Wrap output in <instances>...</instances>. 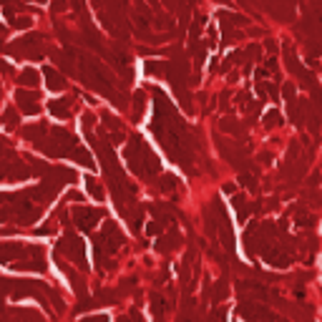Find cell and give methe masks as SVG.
Here are the masks:
<instances>
[{"instance_id": "1", "label": "cell", "mask_w": 322, "mask_h": 322, "mask_svg": "<svg viewBox=\"0 0 322 322\" xmlns=\"http://www.w3.org/2000/svg\"><path fill=\"white\" fill-rule=\"evenodd\" d=\"M126 159L131 161V169L134 174L149 179L151 174H159V159L154 156V151L144 144L141 136H131V146L126 149Z\"/></svg>"}, {"instance_id": "2", "label": "cell", "mask_w": 322, "mask_h": 322, "mask_svg": "<svg viewBox=\"0 0 322 322\" xmlns=\"http://www.w3.org/2000/svg\"><path fill=\"white\" fill-rule=\"evenodd\" d=\"M96 254H98V259L101 262H106V267H113L108 259H106V254H111V252H116L121 244H124V234H121L118 229H116V224L113 222H106L103 224V232L101 234H96Z\"/></svg>"}, {"instance_id": "3", "label": "cell", "mask_w": 322, "mask_h": 322, "mask_svg": "<svg viewBox=\"0 0 322 322\" xmlns=\"http://www.w3.org/2000/svg\"><path fill=\"white\" fill-rule=\"evenodd\" d=\"M13 269H30V272H43L46 269V257L40 247H23L20 257L10 264Z\"/></svg>"}, {"instance_id": "4", "label": "cell", "mask_w": 322, "mask_h": 322, "mask_svg": "<svg viewBox=\"0 0 322 322\" xmlns=\"http://www.w3.org/2000/svg\"><path fill=\"white\" fill-rule=\"evenodd\" d=\"M58 254H68L80 269H86V254H83V244H80V239L73 234V232H66L63 242L58 244Z\"/></svg>"}, {"instance_id": "5", "label": "cell", "mask_w": 322, "mask_h": 322, "mask_svg": "<svg viewBox=\"0 0 322 322\" xmlns=\"http://www.w3.org/2000/svg\"><path fill=\"white\" fill-rule=\"evenodd\" d=\"M101 219H103V209H96V207H76L73 209V222L83 232H91Z\"/></svg>"}, {"instance_id": "6", "label": "cell", "mask_w": 322, "mask_h": 322, "mask_svg": "<svg viewBox=\"0 0 322 322\" xmlns=\"http://www.w3.org/2000/svg\"><path fill=\"white\" fill-rule=\"evenodd\" d=\"M239 317H244L247 322H259V320H277L272 310L262 307V305H254V302H244V305H239L237 307Z\"/></svg>"}, {"instance_id": "7", "label": "cell", "mask_w": 322, "mask_h": 322, "mask_svg": "<svg viewBox=\"0 0 322 322\" xmlns=\"http://www.w3.org/2000/svg\"><path fill=\"white\" fill-rule=\"evenodd\" d=\"M15 101H18V108L23 111V113H28V116H35L38 111H40V103H35L38 101V93L35 91H18L15 93Z\"/></svg>"}, {"instance_id": "8", "label": "cell", "mask_w": 322, "mask_h": 322, "mask_svg": "<svg viewBox=\"0 0 322 322\" xmlns=\"http://www.w3.org/2000/svg\"><path fill=\"white\" fill-rule=\"evenodd\" d=\"M23 247L20 244H10V242H0V262L3 264H13L20 257Z\"/></svg>"}, {"instance_id": "9", "label": "cell", "mask_w": 322, "mask_h": 322, "mask_svg": "<svg viewBox=\"0 0 322 322\" xmlns=\"http://www.w3.org/2000/svg\"><path fill=\"white\" fill-rule=\"evenodd\" d=\"M43 73H46V80H48V88H51V91H63V88H66V78H63L56 68L46 66Z\"/></svg>"}, {"instance_id": "10", "label": "cell", "mask_w": 322, "mask_h": 322, "mask_svg": "<svg viewBox=\"0 0 322 322\" xmlns=\"http://www.w3.org/2000/svg\"><path fill=\"white\" fill-rule=\"evenodd\" d=\"M71 106H73L71 98H56V101L48 103L51 113H53V116H61V118H68V116H71Z\"/></svg>"}, {"instance_id": "11", "label": "cell", "mask_w": 322, "mask_h": 322, "mask_svg": "<svg viewBox=\"0 0 322 322\" xmlns=\"http://www.w3.org/2000/svg\"><path fill=\"white\" fill-rule=\"evenodd\" d=\"M179 239H181V237H179V232H176V229H171L166 237H161V239H159L156 249H159V252H171V249H176V247H179Z\"/></svg>"}, {"instance_id": "12", "label": "cell", "mask_w": 322, "mask_h": 322, "mask_svg": "<svg viewBox=\"0 0 322 322\" xmlns=\"http://www.w3.org/2000/svg\"><path fill=\"white\" fill-rule=\"evenodd\" d=\"M38 80H40V76H38L35 68H23L20 76H18V83H20V86H28V88L38 86Z\"/></svg>"}, {"instance_id": "13", "label": "cell", "mask_w": 322, "mask_h": 322, "mask_svg": "<svg viewBox=\"0 0 322 322\" xmlns=\"http://www.w3.org/2000/svg\"><path fill=\"white\" fill-rule=\"evenodd\" d=\"M232 204L237 207V212H239V219H242V222H244V219L249 217V204H247V199L242 196V194H234V196H232Z\"/></svg>"}, {"instance_id": "14", "label": "cell", "mask_w": 322, "mask_h": 322, "mask_svg": "<svg viewBox=\"0 0 322 322\" xmlns=\"http://www.w3.org/2000/svg\"><path fill=\"white\" fill-rule=\"evenodd\" d=\"M279 124H282V113H279L277 108H272V111L264 113V129H274V126H279Z\"/></svg>"}, {"instance_id": "15", "label": "cell", "mask_w": 322, "mask_h": 322, "mask_svg": "<svg viewBox=\"0 0 322 322\" xmlns=\"http://www.w3.org/2000/svg\"><path fill=\"white\" fill-rule=\"evenodd\" d=\"M146 108V93L144 91H136L134 93V118H139Z\"/></svg>"}, {"instance_id": "16", "label": "cell", "mask_w": 322, "mask_h": 322, "mask_svg": "<svg viewBox=\"0 0 322 322\" xmlns=\"http://www.w3.org/2000/svg\"><path fill=\"white\" fill-rule=\"evenodd\" d=\"M151 310H154L156 320H161V317H164V310H166V305H164V297L151 295Z\"/></svg>"}, {"instance_id": "17", "label": "cell", "mask_w": 322, "mask_h": 322, "mask_svg": "<svg viewBox=\"0 0 322 322\" xmlns=\"http://www.w3.org/2000/svg\"><path fill=\"white\" fill-rule=\"evenodd\" d=\"M86 186H88V191H91V196H96V199H103V186L96 181V179H86Z\"/></svg>"}, {"instance_id": "18", "label": "cell", "mask_w": 322, "mask_h": 322, "mask_svg": "<svg viewBox=\"0 0 322 322\" xmlns=\"http://www.w3.org/2000/svg\"><path fill=\"white\" fill-rule=\"evenodd\" d=\"M297 227H315V217H310L305 209H297Z\"/></svg>"}, {"instance_id": "19", "label": "cell", "mask_w": 322, "mask_h": 322, "mask_svg": "<svg viewBox=\"0 0 322 322\" xmlns=\"http://www.w3.org/2000/svg\"><path fill=\"white\" fill-rule=\"evenodd\" d=\"M10 25H13V28H30V25H33V18H28V15H18V18L10 20Z\"/></svg>"}, {"instance_id": "20", "label": "cell", "mask_w": 322, "mask_h": 322, "mask_svg": "<svg viewBox=\"0 0 322 322\" xmlns=\"http://www.w3.org/2000/svg\"><path fill=\"white\" fill-rule=\"evenodd\" d=\"M118 322H144V317L139 315V310H131L129 315H124V317H118Z\"/></svg>"}, {"instance_id": "21", "label": "cell", "mask_w": 322, "mask_h": 322, "mask_svg": "<svg viewBox=\"0 0 322 322\" xmlns=\"http://www.w3.org/2000/svg\"><path fill=\"white\" fill-rule=\"evenodd\" d=\"M227 285H224V282H219V285H217V290H214V302H219V300H224L227 297Z\"/></svg>"}, {"instance_id": "22", "label": "cell", "mask_w": 322, "mask_h": 322, "mask_svg": "<svg viewBox=\"0 0 322 322\" xmlns=\"http://www.w3.org/2000/svg\"><path fill=\"white\" fill-rule=\"evenodd\" d=\"M15 124H18V116H15V111H13V108H8V111H5V126H8V129H13Z\"/></svg>"}, {"instance_id": "23", "label": "cell", "mask_w": 322, "mask_h": 322, "mask_svg": "<svg viewBox=\"0 0 322 322\" xmlns=\"http://www.w3.org/2000/svg\"><path fill=\"white\" fill-rule=\"evenodd\" d=\"M239 184H244L247 189H254V186H257V181H254L252 174H242V176H239Z\"/></svg>"}, {"instance_id": "24", "label": "cell", "mask_w": 322, "mask_h": 322, "mask_svg": "<svg viewBox=\"0 0 322 322\" xmlns=\"http://www.w3.org/2000/svg\"><path fill=\"white\" fill-rule=\"evenodd\" d=\"M164 71H166V66H159V63H151V61L146 63V73H149V76H154V73H164Z\"/></svg>"}, {"instance_id": "25", "label": "cell", "mask_w": 322, "mask_h": 322, "mask_svg": "<svg viewBox=\"0 0 322 322\" xmlns=\"http://www.w3.org/2000/svg\"><path fill=\"white\" fill-rule=\"evenodd\" d=\"M176 186V179L174 176H164V184H161V189H164V191H171Z\"/></svg>"}, {"instance_id": "26", "label": "cell", "mask_w": 322, "mask_h": 322, "mask_svg": "<svg viewBox=\"0 0 322 322\" xmlns=\"http://www.w3.org/2000/svg\"><path fill=\"white\" fill-rule=\"evenodd\" d=\"M259 161H262V164H272V154H269V151L259 154Z\"/></svg>"}, {"instance_id": "27", "label": "cell", "mask_w": 322, "mask_h": 322, "mask_svg": "<svg viewBox=\"0 0 322 322\" xmlns=\"http://www.w3.org/2000/svg\"><path fill=\"white\" fill-rule=\"evenodd\" d=\"M80 322H108V317H88V320H80Z\"/></svg>"}, {"instance_id": "28", "label": "cell", "mask_w": 322, "mask_h": 322, "mask_svg": "<svg viewBox=\"0 0 322 322\" xmlns=\"http://www.w3.org/2000/svg\"><path fill=\"white\" fill-rule=\"evenodd\" d=\"M53 232V227L48 224V227H40V229H35V234H51Z\"/></svg>"}, {"instance_id": "29", "label": "cell", "mask_w": 322, "mask_h": 322, "mask_svg": "<svg viewBox=\"0 0 322 322\" xmlns=\"http://www.w3.org/2000/svg\"><path fill=\"white\" fill-rule=\"evenodd\" d=\"M264 46H267V51H269V53H274V51H277V43H274V40H267Z\"/></svg>"}, {"instance_id": "30", "label": "cell", "mask_w": 322, "mask_h": 322, "mask_svg": "<svg viewBox=\"0 0 322 322\" xmlns=\"http://www.w3.org/2000/svg\"><path fill=\"white\" fill-rule=\"evenodd\" d=\"M0 98H3V91H0Z\"/></svg>"}]
</instances>
